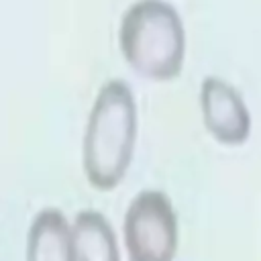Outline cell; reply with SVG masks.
<instances>
[{
    "label": "cell",
    "instance_id": "1",
    "mask_svg": "<svg viewBox=\"0 0 261 261\" xmlns=\"http://www.w3.org/2000/svg\"><path fill=\"white\" fill-rule=\"evenodd\" d=\"M137 139V104L122 80L106 82L84 133V173L96 190H112L124 177Z\"/></svg>",
    "mask_w": 261,
    "mask_h": 261
},
{
    "label": "cell",
    "instance_id": "2",
    "mask_svg": "<svg viewBox=\"0 0 261 261\" xmlns=\"http://www.w3.org/2000/svg\"><path fill=\"white\" fill-rule=\"evenodd\" d=\"M118 45L126 63L147 80L167 82L184 67L186 31L167 0L130 4L120 20Z\"/></svg>",
    "mask_w": 261,
    "mask_h": 261
},
{
    "label": "cell",
    "instance_id": "3",
    "mask_svg": "<svg viewBox=\"0 0 261 261\" xmlns=\"http://www.w3.org/2000/svg\"><path fill=\"white\" fill-rule=\"evenodd\" d=\"M122 232L130 261H173L177 251V218L163 192H141L124 214Z\"/></svg>",
    "mask_w": 261,
    "mask_h": 261
},
{
    "label": "cell",
    "instance_id": "4",
    "mask_svg": "<svg viewBox=\"0 0 261 261\" xmlns=\"http://www.w3.org/2000/svg\"><path fill=\"white\" fill-rule=\"evenodd\" d=\"M206 130L222 145H241L251 133V114L241 94L224 80L206 75L200 88Z\"/></svg>",
    "mask_w": 261,
    "mask_h": 261
},
{
    "label": "cell",
    "instance_id": "5",
    "mask_svg": "<svg viewBox=\"0 0 261 261\" xmlns=\"http://www.w3.org/2000/svg\"><path fill=\"white\" fill-rule=\"evenodd\" d=\"M24 261H73L71 226L61 210L43 208L33 218Z\"/></svg>",
    "mask_w": 261,
    "mask_h": 261
},
{
    "label": "cell",
    "instance_id": "6",
    "mask_svg": "<svg viewBox=\"0 0 261 261\" xmlns=\"http://www.w3.org/2000/svg\"><path fill=\"white\" fill-rule=\"evenodd\" d=\"M73 261H120L116 234L96 210H82L71 226Z\"/></svg>",
    "mask_w": 261,
    "mask_h": 261
}]
</instances>
